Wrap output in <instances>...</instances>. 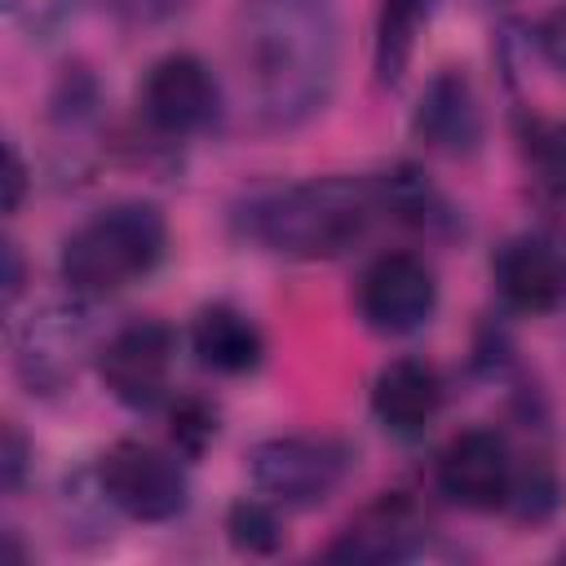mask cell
Here are the masks:
<instances>
[{"label": "cell", "mask_w": 566, "mask_h": 566, "mask_svg": "<svg viewBox=\"0 0 566 566\" xmlns=\"http://www.w3.org/2000/svg\"><path fill=\"white\" fill-rule=\"evenodd\" d=\"M539 164H544L548 181H553L557 190H566V128L548 133V142L539 146Z\"/></svg>", "instance_id": "20"}, {"label": "cell", "mask_w": 566, "mask_h": 566, "mask_svg": "<svg viewBox=\"0 0 566 566\" xmlns=\"http://www.w3.org/2000/svg\"><path fill=\"white\" fill-rule=\"evenodd\" d=\"M376 212H380V190H371L367 181L318 177V181L287 186L270 195L265 203H256L252 234L283 256L318 261V256H340L345 248H354L367 234Z\"/></svg>", "instance_id": "2"}, {"label": "cell", "mask_w": 566, "mask_h": 566, "mask_svg": "<svg viewBox=\"0 0 566 566\" xmlns=\"http://www.w3.org/2000/svg\"><path fill=\"white\" fill-rule=\"evenodd\" d=\"M442 407V380L420 358H394L371 389V411L394 433H420Z\"/></svg>", "instance_id": "12"}, {"label": "cell", "mask_w": 566, "mask_h": 566, "mask_svg": "<svg viewBox=\"0 0 566 566\" xmlns=\"http://www.w3.org/2000/svg\"><path fill=\"white\" fill-rule=\"evenodd\" d=\"M190 345H195L203 367L226 371V376L252 371L265 354V340H261L256 323L248 314H239L234 305H208L190 327Z\"/></svg>", "instance_id": "13"}, {"label": "cell", "mask_w": 566, "mask_h": 566, "mask_svg": "<svg viewBox=\"0 0 566 566\" xmlns=\"http://www.w3.org/2000/svg\"><path fill=\"white\" fill-rule=\"evenodd\" d=\"M539 53L548 57V66H553V71H562V75H566V4H562V9H553V13L539 22Z\"/></svg>", "instance_id": "18"}, {"label": "cell", "mask_w": 566, "mask_h": 566, "mask_svg": "<svg viewBox=\"0 0 566 566\" xmlns=\"http://www.w3.org/2000/svg\"><path fill=\"white\" fill-rule=\"evenodd\" d=\"M172 433H177L190 451H199V447H203V438L212 433V416H208L199 402H181V407L172 411Z\"/></svg>", "instance_id": "17"}, {"label": "cell", "mask_w": 566, "mask_h": 566, "mask_svg": "<svg viewBox=\"0 0 566 566\" xmlns=\"http://www.w3.org/2000/svg\"><path fill=\"white\" fill-rule=\"evenodd\" d=\"M142 106H146V119L172 137L181 133H195L212 119L217 111V80L208 75V66L190 53H172V57H159L146 75V88H142Z\"/></svg>", "instance_id": "9"}, {"label": "cell", "mask_w": 566, "mask_h": 566, "mask_svg": "<svg viewBox=\"0 0 566 566\" xmlns=\"http://www.w3.org/2000/svg\"><path fill=\"white\" fill-rule=\"evenodd\" d=\"M411 517H407V509L394 500H385V504H376L358 526H349L332 548H327V557L332 562H367V566H380V562H398V557H407L411 553Z\"/></svg>", "instance_id": "14"}, {"label": "cell", "mask_w": 566, "mask_h": 566, "mask_svg": "<svg viewBox=\"0 0 566 566\" xmlns=\"http://www.w3.org/2000/svg\"><path fill=\"white\" fill-rule=\"evenodd\" d=\"M252 464V482L279 500V504H292V509H310V504H323L345 469H349V451L332 438H270L261 447H252L248 455Z\"/></svg>", "instance_id": "4"}, {"label": "cell", "mask_w": 566, "mask_h": 566, "mask_svg": "<svg viewBox=\"0 0 566 566\" xmlns=\"http://www.w3.org/2000/svg\"><path fill=\"white\" fill-rule=\"evenodd\" d=\"M438 486L460 509H500L513 495L509 447L491 429H469L438 455Z\"/></svg>", "instance_id": "8"}, {"label": "cell", "mask_w": 566, "mask_h": 566, "mask_svg": "<svg viewBox=\"0 0 566 566\" xmlns=\"http://www.w3.org/2000/svg\"><path fill=\"white\" fill-rule=\"evenodd\" d=\"M97 478H102L106 500L133 522H168L186 509V495H190L181 464L142 442L111 447L97 464Z\"/></svg>", "instance_id": "5"}, {"label": "cell", "mask_w": 566, "mask_h": 566, "mask_svg": "<svg viewBox=\"0 0 566 566\" xmlns=\"http://www.w3.org/2000/svg\"><path fill=\"white\" fill-rule=\"evenodd\" d=\"M424 13H429V0H385L380 4V27H376V71H380V80L402 75Z\"/></svg>", "instance_id": "15"}, {"label": "cell", "mask_w": 566, "mask_h": 566, "mask_svg": "<svg viewBox=\"0 0 566 566\" xmlns=\"http://www.w3.org/2000/svg\"><path fill=\"white\" fill-rule=\"evenodd\" d=\"M226 531H230V544H234L239 553H274L279 539H283L274 509H265V504H256V500H239V504L230 509Z\"/></svg>", "instance_id": "16"}, {"label": "cell", "mask_w": 566, "mask_h": 566, "mask_svg": "<svg viewBox=\"0 0 566 566\" xmlns=\"http://www.w3.org/2000/svg\"><path fill=\"white\" fill-rule=\"evenodd\" d=\"M164 243L168 226L155 203H115L62 243V279L75 292H115L142 279L164 256Z\"/></svg>", "instance_id": "3"}, {"label": "cell", "mask_w": 566, "mask_h": 566, "mask_svg": "<svg viewBox=\"0 0 566 566\" xmlns=\"http://www.w3.org/2000/svg\"><path fill=\"white\" fill-rule=\"evenodd\" d=\"M22 292V261H18V248L4 243V301H13Z\"/></svg>", "instance_id": "22"}, {"label": "cell", "mask_w": 566, "mask_h": 566, "mask_svg": "<svg viewBox=\"0 0 566 566\" xmlns=\"http://www.w3.org/2000/svg\"><path fill=\"white\" fill-rule=\"evenodd\" d=\"M168 367H172V332L155 318L119 327L97 358L106 389L128 407H150L164 394Z\"/></svg>", "instance_id": "7"}, {"label": "cell", "mask_w": 566, "mask_h": 566, "mask_svg": "<svg viewBox=\"0 0 566 566\" xmlns=\"http://www.w3.org/2000/svg\"><path fill=\"white\" fill-rule=\"evenodd\" d=\"M22 469H27V442L13 424H4V455H0V478H4V491H13L22 482Z\"/></svg>", "instance_id": "19"}, {"label": "cell", "mask_w": 566, "mask_h": 566, "mask_svg": "<svg viewBox=\"0 0 566 566\" xmlns=\"http://www.w3.org/2000/svg\"><path fill=\"white\" fill-rule=\"evenodd\" d=\"M124 9H133L137 18H159V13H168V9H177V4H186V0H119Z\"/></svg>", "instance_id": "23"}, {"label": "cell", "mask_w": 566, "mask_h": 566, "mask_svg": "<svg viewBox=\"0 0 566 566\" xmlns=\"http://www.w3.org/2000/svg\"><path fill=\"white\" fill-rule=\"evenodd\" d=\"M416 137L429 146V150H442V155H469L478 142H482V111H478V97H473V84L447 66L429 80V88L420 93V106H416V119H411Z\"/></svg>", "instance_id": "11"}, {"label": "cell", "mask_w": 566, "mask_h": 566, "mask_svg": "<svg viewBox=\"0 0 566 566\" xmlns=\"http://www.w3.org/2000/svg\"><path fill=\"white\" fill-rule=\"evenodd\" d=\"M495 283L509 305L526 314L557 310L566 301V248L539 234H522L500 248L495 256Z\"/></svg>", "instance_id": "10"}, {"label": "cell", "mask_w": 566, "mask_h": 566, "mask_svg": "<svg viewBox=\"0 0 566 566\" xmlns=\"http://www.w3.org/2000/svg\"><path fill=\"white\" fill-rule=\"evenodd\" d=\"M438 305L433 270L411 252H385L358 283V310L376 332H416Z\"/></svg>", "instance_id": "6"}, {"label": "cell", "mask_w": 566, "mask_h": 566, "mask_svg": "<svg viewBox=\"0 0 566 566\" xmlns=\"http://www.w3.org/2000/svg\"><path fill=\"white\" fill-rule=\"evenodd\" d=\"M22 186H27V172H22V159H18V150L9 146V150H4V212H13V208H18V199H22Z\"/></svg>", "instance_id": "21"}, {"label": "cell", "mask_w": 566, "mask_h": 566, "mask_svg": "<svg viewBox=\"0 0 566 566\" xmlns=\"http://www.w3.org/2000/svg\"><path fill=\"white\" fill-rule=\"evenodd\" d=\"M234 49L265 128L314 119L336 88L340 31L323 0H243Z\"/></svg>", "instance_id": "1"}]
</instances>
